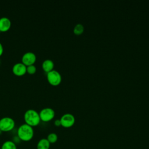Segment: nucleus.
I'll return each mask as SVG.
<instances>
[{
	"label": "nucleus",
	"mask_w": 149,
	"mask_h": 149,
	"mask_svg": "<svg viewBox=\"0 0 149 149\" xmlns=\"http://www.w3.org/2000/svg\"><path fill=\"white\" fill-rule=\"evenodd\" d=\"M33 127L26 124V123L19 126L17 130V136L21 141H29L34 136Z\"/></svg>",
	"instance_id": "f257e3e1"
},
{
	"label": "nucleus",
	"mask_w": 149,
	"mask_h": 149,
	"mask_svg": "<svg viewBox=\"0 0 149 149\" xmlns=\"http://www.w3.org/2000/svg\"><path fill=\"white\" fill-rule=\"evenodd\" d=\"M24 119L26 124L32 127L37 126L41 121L39 112L33 109H29L25 111Z\"/></svg>",
	"instance_id": "f03ea898"
},
{
	"label": "nucleus",
	"mask_w": 149,
	"mask_h": 149,
	"mask_svg": "<svg viewBox=\"0 0 149 149\" xmlns=\"http://www.w3.org/2000/svg\"><path fill=\"white\" fill-rule=\"evenodd\" d=\"M15 126L14 119L9 116H4L0 119V129L1 131L8 132L13 129Z\"/></svg>",
	"instance_id": "7ed1b4c3"
},
{
	"label": "nucleus",
	"mask_w": 149,
	"mask_h": 149,
	"mask_svg": "<svg viewBox=\"0 0 149 149\" xmlns=\"http://www.w3.org/2000/svg\"><path fill=\"white\" fill-rule=\"evenodd\" d=\"M47 78L48 82L52 86H57L59 84L62 80L61 73L55 69L47 73Z\"/></svg>",
	"instance_id": "20e7f679"
},
{
	"label": "nucleus",
	"mask_w": 149,
	"mask_h": 149,
	"mask_svg": "<svg viewBox=\"0 0 149 149\" xmlns=\"http://www.w3.org/2000/svg\"><path fill=\"white\" fill-rule=\"evenodd\" d=\"M39 115L41 120L43 122H48L54 118L55 111L50 107H45L40 111Z\"/></svg>",
	"instance_id": "39448f33"
},
{
	"label": "nucleus",
	"mask_w": 149,
	"mask_h": 149,
	"mask_svg": "<svg viewBox=\"0 0 149 149\" xmlns=\"http://www.w3.org/2000/svg\"><path fill=\"white\" fill-rule=\"evenodd\" d=\"M61 126L64 127H70L72 126L75 122L74 115L70 113H64L60 118Z\"/></svg>",
	"instance_id": "423d86ee"
},
{
	"label": "nucleus",
	"mask_w": 149,
	"mask_h": 149,
	"mask_svg": "<svg viewBox=\"0 0 149 149\" xmlns=\"http://www.w3.org/2000/svg\"><path fill=\"white\" fill-rule=\"evenodd\" d=\"M36 61V54L31 51L26 52L22 57V62L26 66L33 65Z\"/></svg>",
	"instance_id": "0eeeda50"
},
{
	"label": "nucleus",
	"mask_w": 149,
	"mask_h": 149,
	"mask_svg": "<svg viewBox=\"0 0 149 149\" xmlns=\"http://www.w3.org/2000/svg\"><path fill=\"white\" fill-rule=\"evenodd\" d=\"M27 66L22 62H17L14 64L12 67L13 73L18 76H23L26 73Z\"/></svg>",
	"instance_id": "6e6552de"
},
{
	"label": "nucleus",
	"mask_w": 149,
	"mask_h": 149,
	"mask_svg": "<svg viewBox=\"0 0 149 149\" xmlns=\"http://www.w3.org/2000/svg\"><path fill=\"white\" fill-rule=\"evenodd\" d=\"M11 26V21L7 17H2L0 18V31H6Z\"/></svg>",
	"instance_id": "1a4fd4ad"
},
{
	"label": "nucleus",
	"mask_w": 149,
	"mask_h": 149,
	"mask_svg": "<svg viewBox=\"0 0 149 149\" xmlns=\"http://www.w3.org/2000/svg\"><path fill=\"white\" fill-rule=\"evenodd\" d=\"M54 67V63L53 61L50 59H45L44 61H43L42 63V68L43 70L47 73L53 70Z\"/></svg>",
	"instance_id": "9d476101"
},
{
	"label": "nucleus",
	"mask_w": 149,
	"mask_h": 149,
	"mask_svg": "<svg viewBox=\"0 0 149 149\" xmlns=\"http://www.w3.org/2000/svg\"><path fill=\"white\" fill-rule=\"evenodd\" d=\"M51 144L46 138L41 139L37 144V149H49Z\"/></svg>",
	"instance_id": "9b49d317"
},
{
	"label": "nucleus",
	"mask_w": 149,
	"mask_h": 149,
	"mask_svg": "<svg viewBox=\"0 0 149 149\" xmlns=\"http://www.w3.org/2000/svg\"><path fill=\"white\" fill-rule=\"evenodd\" d=\"M1 149H17V146L12 140H6L2 144Z\"/></svg>",
	"instance_id": "f8f14e48"
},
{
	"label": "nucleus",
	"mask_w": 149,
	"mask_h": 149,
	"mask_svg": "<svg viewBox=\"0 0 149 149\" xmlns=\"http://www.w3.org/2000/svg\"><path fill=\"white\" fill-rule=\"evenodd\" d=\"M46 139L48 140V141L50 144H54L57 141L58 137L55 133L52 132V133H49Z\"/></svg>",
	"instance_id": "ddd939ff"
},
{
	"label": "nucleus",
	"mask_w": 149,
	"mask_h": 149,
	"mask_svg": "<svg viewBox=\"0 0 149 149\" xmlns=\"http://www.w3.org/2000/svg\"><path fill=\"white\" fill-rule=\"evenodd\" d=\"M83 31H84V26L81 23H77L74 27L73 32L75 34L80 35L83 33Z\"/></svg>",
	"instance_id": "4468645a"
},
{
	"label": "nucleus",
	"mask_w": 149,
	"mask_h": 149,
	"mask_svg": "<svg viewBox=\"0 0 149 149\" xmlns=\"http://www.w3.org/2000/svg\"><path fill=\"white\" fill-rule=\"evenodd\" d=\"M36 66L34 64L27 66L26 72H27L29 74H34L36 72Z\"/></svg>",
	"instance_id": "2eb2a0df"
},
{
	"label": "nucleus",
	"mask_w": 149,
	"mask_h": 149,
	"mask_svg": "<svg viewBox=\"0 0 149 149\" xmlns=\"http://www.w3.org/2000/svg\"><path fill=\"white\" fill-rule=\"evenodd\" d=\"M54 125L56 126H59L61 125V122L60 119H57L54 120Z\"/></svg>",
	"instance_id": "dca6fc26"
},
{
	"label": "nucleus",
	"mask_w": 149,
	"mask_h": 149,
	"mask_svg": "<svg viewBox=\"0 0 149 149\" xmlns=\"http://www.w3.org/2000/svg\"><path fill=\"white\" fill-rule=\"evenodd\" d=\"M3 47L2 44L0 42V56H1V55L3 54Z\"/></svg>",
	"instance_id": "f3484780"
},
{
	"label": "nucleus",
	"mask_w": 149,
	"mask_h": 149,
	"mask_svg": "<svg viewBox=\"0 0 149 149\" xmlns=\"http://www.w3.org/2000/svg\"><path fill=\"white\" fill-rule=\"evenodd\" d=\"M2 131H1V129H0V134H1V133H2Z\"/></svg>",
	"instance_id": "a211bd4d"
},
{
	"label": "nucleus",
	"mask_w": 149,
	"mask_h": 149,
	"mask_svg": "<svg viewBox=\"0 0 149 149\" xmlns=\"http://www.w3.org/2000/svg\"><path fill=\"white\" fill-rule=\"evenodd\" d=\"M0 63H1V61H0Z\"/></svg>",
	"instance_id": "6ab92c4d"
},
{
	"label": "nucleus",
	"mask_w": 149,
	"mask_h": 149,
	"mask_svg": "<svg viewBox=\"0 0 149 149\" xmlns=\"http://www.w3.org/2000/svg\"><path fill=\"white\" fill-rule=\"evenodd\" d=\"M0 149H1V148H0Z\"/></svg>",
	"instance_id": "aec40b11"
}]
</instances>
